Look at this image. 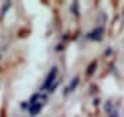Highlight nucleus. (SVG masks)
Listing matches in <instances>:
<instances>
[{
    "instance_id": "nucleus-1",
    "label": "nucleus",
    "mask_w": 124,
    "mask_h": 117,
    "mask_svg": "<svg viewBox=\"0 0 124 117\" xmlns=\"http://www.w3.org/2000/svg\"><path fill=\"white\" fill-rule=\"evenodd\" d=\"M57 73H58V69H57V68H54L53 70L50 72V74L47 76V80H46V83H44V86H43V88L51 87V83L55 80V77H57Z\"/></svg>"
},
{
    "instance_id": "nucleus-2",
    "label": "nucleus",
    "mask_w": 124,
    "mask_h": 117,
    "mask_svg": "<svg viewBox=\"0 0 124 117\" xmlns=\"http://www.w3.org/2000/svg\"><path fill=\"white\" fill-rule=\"evenodd\" d=\"M105 110H106L109 117H117L119 116V113H117V110H116V108L113 106L112 102H106V103H105Z\"/></svg>"
},
{
    "instance_id": "nucleus-3",
    "label": "nucleus",
    "mask_w": 124,
    "mask_h": 117,
    "mask_svg": "<svg viewBox=\"0 0 124 117\" xmlns=\"http://www.w3.org/2000/svg\"><path fill=\"white\" fill-rule=\"evenodd\" d=\"M102 33H103V28L99 26L98 29H95V30H93L91 33H90L88 39H91V40H101L102 39Z\"/></svg>"
},
{
    "instance_id": "nucleus-5",
    "label": "nucleus",
    "mask_w": 124,
    "mask_h": 117,
    "mask_svg": "<svg viewBox=\"0 0 124 117\" xmlns=\"http://www.w3.org/2000/svg\"><path fill=\"white\" fill-rule=\"evenodd\" d=\"M77 84H79V79L76 77L75 80H72V83H70V84H69V86L66 87V91H65V94H68V92H70V91H73V90L76 88V87H77Z\"/></svg>"
},
{
    "instance_id": "nucleus-4",
    "label": "nucleus",
    "mask_w": 124,
    "mask_h": 117,
    "mask_svg": "<svg viewBox=\"0 0 124 117\" xmlns=\"http://www.w3.org/2000/svg\"><path fill=\"white\" fill-rule=\"evenodd\" d=\"M41 109V103H35V105H31V108H29V113H31L32 116H36L39 110Z\"/></svg>"
}]
</instances>
